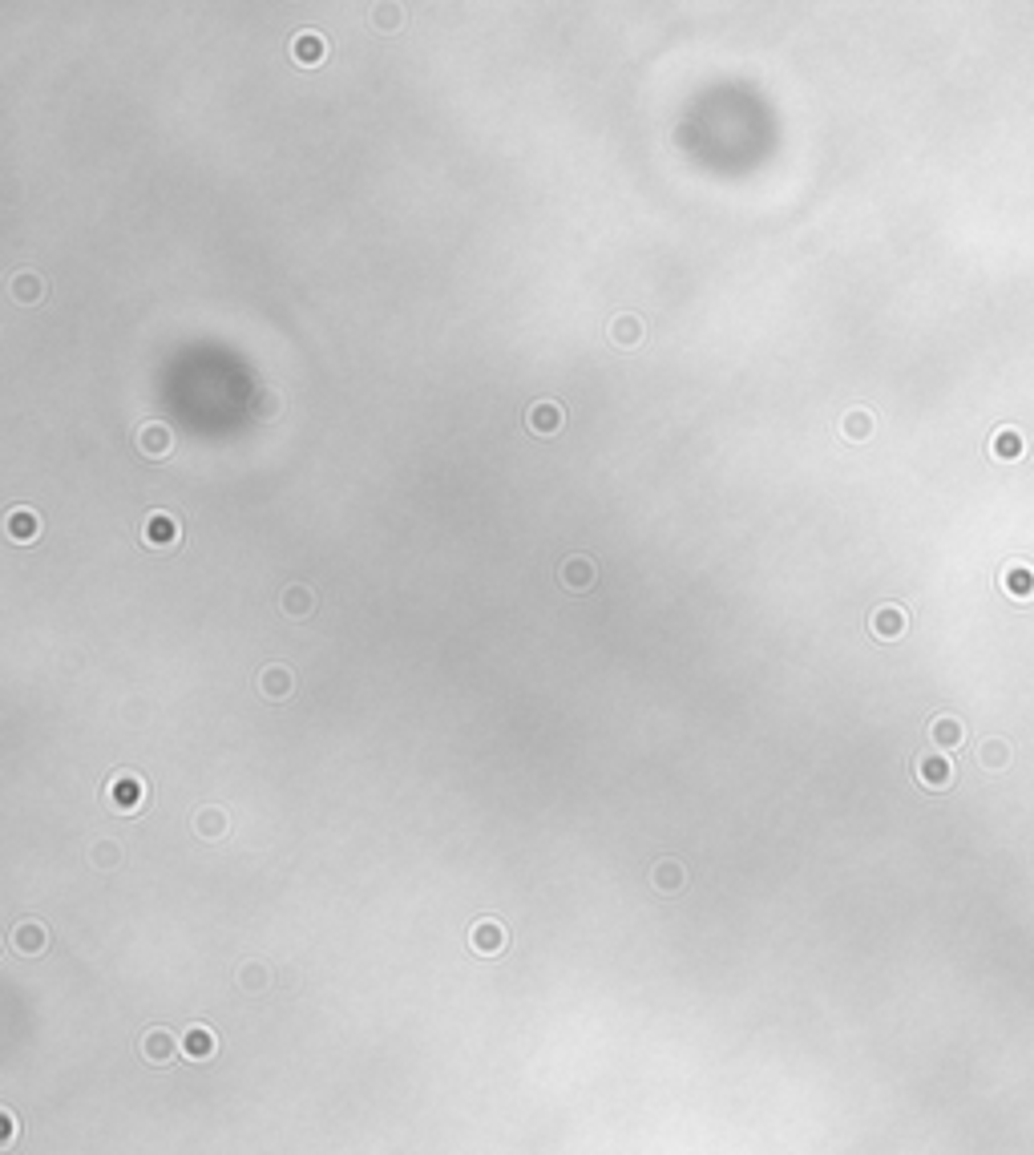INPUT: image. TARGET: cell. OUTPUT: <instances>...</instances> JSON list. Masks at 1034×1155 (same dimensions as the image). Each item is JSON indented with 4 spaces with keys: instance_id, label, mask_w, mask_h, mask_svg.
Segmentation results:
<instances>
[{
    "instance_id": "2",
    "label": "cell",
    "mask_w": 1034,
    "mask_h": 1155,
    "mask_svg": "<svg viewBox=\"0 0 1034 1155\" xmlns=\"http://www.w3.org/2000/svg\"><path fill=\"white\" fill-rule=\"evenodd\" d=\"M142 542L150 546V550H174L178 542H182V525H178V517L174 513H162V509H150L146 517H142Z\"/></svg>"
},
{
    "instance_id": "3",
    "label": "cell",
    "mask_w": 1034,
    "mask_h": 1155,
    "mask_svg": "<svg viewBox=\"0 0 1034 1155\" xmlns=\"http://www.w3.org/2000/svg\"><path fill=\"white\" fill-rule=\"evenodd\" d=\"M287 53H291V61L295 65H324L328 61V37L324 33H316V29H299L291 41H287Z\"/></svg>"
},
{
    "instance_id": "12",
    "label": "cell",
    "mask_w": 1034,
    "mask_h": 1155,
    "mask_svg": "<svg viewBox=\"0 0 1034 1155\" xmlns=\"http://www.w3.org/2000/svg\"><path fill=\"white\" fill-rule=\"evenodd\" d=\"M469 945H473L477 954H485V958L501 954V950H505V929H501V921H493V917H481V921L469 929Z\"/></svg>"
},
{
    "instance_id": "14",
    "label": "cell",
    "mask_w": 1034,
    "mask_h": 1155,
    "mask_svg": "<svg viewBox=\"0 0 1034 1155\" xmlns=\"http://www.w3.org/2000/svg\"><path fill=\"white\" fill-rule=\"evenodd\" d=\"M9 941H13V950H17V954L33 958V954H41L45 945H49V933H45L41 921H21V925L9 933Z\"/></svg>"
},
{
    "instance_id": "4",
    "label": "cell",
    "mask_w": 1034,
    "mask_h": 1155,
    "mask_svg": "<svg viewBox=\"0 0 1034 1155\" xmlns=\"http://www.w3.org/2000/svg\"><path fill=\"white\" fill-rule=\"evenodd\" d=\"M562 425H566V412H562L558 400H538V404L526 408V429L534 437H558Z\"/></svg>"
},
{
    "instance_id": "10",
    "label": "cell",
    "mask_w": 1034,
    "mask_h": 1155,
    "mask_svg": "<svg viewBox=\"0 0 1034 1155\" xmlns=\"http://www.w3.org/2000/svg\"><path fill=\"white\" fill-rule=\"evenodd\" d=\"M190 828H194V836H202V840H223V836L231 832V816H227V808L206 804V808H198V812L190 816Z\"/></svg>"
},
{
    "instance_id": "20",
    "label": "cell",
    "mask_w": 1034,
    "mask_h": 1155,
    "mask_svg": "<svg viewBox=\"0 0 1034 1155\" xmlns=\"http://www.w3.org/2000/svg\"><path fill=\"white\" fill-rule=\"evenodd\" d=\"M372 25L384 33H396L404 25V9L400 5H372Z\"/></svg>"
},
{
    "instance_id": "23",
    "label": "cell",
    "mask_w": 1034,
    "mask_h": 1155,
    "mask_svg": "<svg viewBox=\"0 0 1034 1155\" xmlns=\"http://www.w3.org/2000/svg\"><path fill=\"white\" fill-rule=\"evenodd\" d=\"M869 429H873V420H869L865 412H849V416H845V433H849L853 441H861Z\"/></svg>"
},
{
    "instance_id": "19",
    "label": "cell",
    "mask_w": 1034,
    "mask_h": 1155,
    "mask_svg": "<svg viewBox=\"0 0 1034 1155\" xmlns=\"http://www.w3.org/2000/svg\"><path fill=\"white\" fill-rule=\"evenodd\" d=\"M251 408H255L259 420H275L279 408H283V392H279V388H259V396H255Z\"/></svg>"
},
{
    "instance_id": "21",
    "label": "cell",
    "mask_w": 1034,
    "mask_h": 1155,
    "mask_svg": "<svg viewBox=\"0 0 1034 1155\" xmlns=\"http://www.w3.org/2000/svg\"><path fill=\"white\" fill-rule=\"evenodd\" d=\"M239 986H243L247 994H255V990H267V986H271V974H267V966H259V962H247V966L239 970Z\"/></svg>"
},
{
    "instance_id": "17",
    "label": "cell",
    "mask_w": 1034,
    "mask_h": 1155,
    "mask_svg": "<svg viewBox=\"0 0 1034 1155\" xmlns=\"http://www.w3.org/2000/svg\"><path fill=\"white\" fill-rule=\"evenodd\" d=\"M651 885H655L659 893H679V889L687 885V869H683L679 861L663 857V861L651 865Z\"/></svg>"
},
{
    "instance_id": "1",
    "label": "cell",
    "mask_w": 1034,
    "mask_h": 1155,
    "mask_svg": "<svg viewBox=\"0 0 1034 1155\" xmlns=\"http://www.w3.org/2000/svg\"><path fill=\"white\" fill-rule=\"evenodd\" d=\"M106 804L122 816H134L146 804V780L138 772H114L106 784Z\"/></svg>"
},
{
    "instance_id": "15",
    "label": "cell",
    "mask_w": 1034,
    "mask_h": 1155,
    "mask_svg": "<svg viewBox=\"0 0 1034 1155\" xmlns=\"http://www.w3.org/2000/svg\"><path fill=\"white\" fill-rule=\"evenodd\" d=\"M279 606H283L287 618H312V610H316V594H312V586L295 582V586H287V590L279 594Z\"/></svg>"
},
{
    "instance_id": "22",
    "label": "cell",
    "mask_w": 1034,
    "mask_h": 1155,
    "mask_svg": "<svg viewBox=\"0 0 1034 1155\" xmlns=\"http://www.w3.org/2000/svg\"><path fill=\"white\" fill-rule=\"evenodd\" d=\"M873 630H877L881 639H897V630H901V610L881 606V610L873 614Z\"/></svg>"
},
{
    "instance_id": "18",
    "label": "cell",
    "mask_w": 1034,
    "mask_h": 1155,
    "mask_svg": "<svg viewBox=\"0 0 1034 1155\" xmlns=\"http://www.w3.org/2000/svg\"><path fill=\"white\" fill-rule=\"evenodd\" d=\"M89 861L97 869H118L122 865V845H118V840H97V845L89 849Z\"/></svg>"
},
{
    "instance_id": "5",
    "label": "cell",
    "mask_w": 1034,
    "mask_h": 1155,
    "mask_svg": "<svg viewBox=\"0 0 1034 1155\" xmlns=\"http://www.w3.org/2000/svg\"><path fill=\"white\" fill-rule=\"evenodd\" d=\"M255 687H259L263 699L283 703V699H291V691H295V671L283 667V663H267V667L255 675Z\"/></svg>"
},
{
    "instance_id": "16",
    "label": "cell",
    "mask_w": 1034,
    "mask_h": 1155,
    "mask_svg": "<svg viewBox=\"0 0 1034 1155\" xmlns=\"http://www.w3.org/2000/svg\"><path fill=\"white\" fill-rule=\"evenodd\" d=\"M9 295H13V303H21V307H33V303H41V299H45V279H41L37 271H21V275H13V283H9Z\"/></svg>"
},
{
    "instance_id": "6",
    "label": "cell",
    "mask_w": 1034,
    "mask_h": 1155,
    "mask_svg": "<svg viewBox=\"0 0 1034 1155\" xmlns=\"http://www.w3.org/2000/svg\"><path fill=\"white\" fill-rule=\"evenodd\" d=\"M134 441H138V453L150 457V461H162L174 449V433H170V425H162V420H146Z\"/></svg>"
},
{
    "instance_id": "13",
    "label": "cell",
    "mask_w": 1034,
    "mask_h": 1155,
    "mask_svg": "<svg viewBox=\"0 0 1034 1155\" xmlns=\"http://www.w3.org/2000/svg\"><path fill=\"white\" fill-rule=\"evenodd\" d=\"M215 1050H219V1038H215L211 1026L194 1022V1026L182 1034V1055H186V1059H198V1063H202V1059H211Z\"/></svg>"
},
{
    "instance_id": "8",
    "label": "cell",
    "mask_w": 1034,
    "mask_h": 1155,
    "mask_svg": "<svg viewBox=\"0 0 1034 1155\" xmlns=\"http://www.w3.org/2000/svg\"><path fill=\"white\" fill-rule=\"evenodd\" d=\"M606 336H610V344H618V348H639L643 344V336H647V328H643V320L635 311H618L614 320L606 324Z\"/></svg>"
},
{
    "instance_id": "9",
    "label": "cell",
    "mask_w": 1034,
    "mask_h": 1155,
    "mask_svg": "<svg viewBox=\"0 0 1034 1155\" xmlns=\"http://www.w3.org/2000/svg\"><path fill=\"white\" fill-rule=\"evenodd\" d=\"M5 534H9L17 546H33V542L41 538V517H37L33 509L17 505V509L5 513Z\"/></svg>"
},
{
    "instance_id": "24",
    "label": "cell",
    "mask_w": 1034,
    "mask_h": 1155,
    "mask_svg": "<svg viewBox=\"0 0 1034 1155\" xmlns=\"http://www.w3.org/2000/svg\"><path fill=\"white\" fill-rule=\"evenodd\" d=\"M0 1123H5V1135H0V1147H9V1143H13V1131H17V1123H13V1111H9V1107L0 1111Z\"/></svg>"
},
{
    "instance_id": "11",
    "label": "cell",
    "mask_w": 1034,
    "mask_h": 1155,
    "mask_svg": "<svg viewBox=\"0 0 1034 1155\" xmlns=\"http://www.w3.org/2000/svg\"><path fill=\"white\" fill-rule=\"evenodd\" d=\"M178 1038L170 1034V1030H146V1038H142V1055H146V1063H154V1067H166V1063H174V1055H178Z\"/></svg>"
},
{
    "instance_id": "7",
    "label": "cell",
    "mask_w": 1034,
    "mask_h": 1155,
    "mask_svg": "<svg viewBox=\"0 0 1034 1155\" xmlns=\"http://www.w3.org/2000/svg\"><path fill=\"white\" fill-rule=\"evenodd\" d=\"M558 582H562L570 594L590 590V586L598 582V566H594V558H586V554H570V558L562 562V570H558Z\"/></svg>"
}]
</instances>
